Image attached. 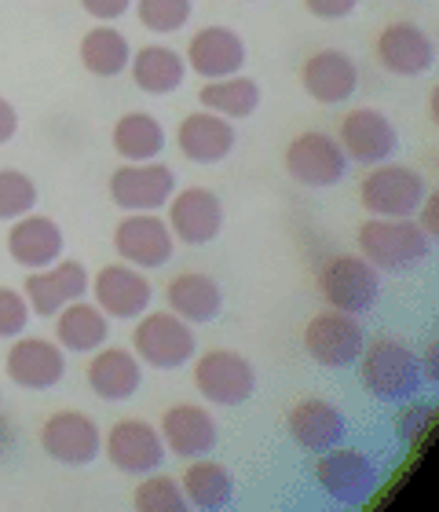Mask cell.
I'll return each mask as SVG.
<instances>
[{"label": "cell", "mask_w": 439, "mask_h": 512, "mask_svg": "<svg viewBox=\"0 0 439 512\" xmlns=\"http://www.w3.org/2000/svg\"><path fill=\"white\" fill-rule=\"evenodd\" d=\"M176 194V172L161 161H129L110 176V202L125 213H158Z\"/></svg>", "instance_id": "30bf717a"}, {"label": "cell", "mask_w": 439, "mask_h": 512, "mask_svg": "<svg viewBox=\"0 0 439 512\" xmlns=\"http://www.w3.org/2000/svg\"><path fill=\"white\" fill-rule=\"evenodd\" d=\"M304 8L315 15V19H348L355 8H359V0H304Z\"/></svg>", "instance_id": "f35d334b"}, {"label": "cell", "mask_w": 439, "mask_h": 512, "mask_svg": "<svg viewBox=\"0 0 439 512\" xmlns=\"http://www.w3.org/2000/svg\"><path fill=\"white\" fill-rule=\"evenodd\" d=\"M183 498L198 512H220L235 502V476L209 458H191L187 472L180 476Z\"/></svg>", "instance_id": "83f0119b"}, {"label": "cell", "mask_w": 439, "mask_h": 512, "mask_svg": "<svg viewBox=\"0 0 439 512\" xmlns=\"http://www.w3.org/2000/svg\"><path fill=\"white\" fill-rule=\"evenodd\" d=\"M191 0H136V15L150 33H176L191 22Z\"/></svg>", "instance_id": "d590c367"}, {"label": "cell", "mask_w": 439, "mask_h": 512, "mask_svg": "<svg viewBox=\"0 0 439 512\" xmlns=\"http://www.w3.org/2000/svg\"><path fill=\"white\" fill-rule=\"evenodd\" d=\"M319 293L330 308L359 319L366 311H374L377 297H381V275H377L374 264H366L363 256H330L319 271Z\"/></svg>", "instance_id": "277c9868"}, {"label": "cell", "mask_w": 439, "mask_h": 512, "mask_svg": "<svg viewBox=\"0 0 439 512\" xmlns=\"http://www.w3.org/2000/svg\"><path fill=\"white\" fill-rule=\"evenodd\" d=\"M359 377H363V388L381 403H407V399H418L421 392V359L414 355V348L403 341H392V337H381L374 344H363L359 352Z\"/></svg>", "instance_id": "6da1fadb"}, {"label": "cell", "mask_w": 439, "mask_h": 512, "mask_svg": "<svg viewBox=\"0 0 439 512\" xmlns=\"http://www.w3.org/2000/svg\"><path fill=\"white\" fill-rule=\"evenodd\" d=\"M421 231L436 242V235H439V198H436V191H425V198H421Z\"/></svg>", "instance_id": "60d3db41"}, {"label": "cell", "mask_w": 439, "mask_h": 512, "mask_svg": "<svg viewBox=\"0 0 439 512\" xmlns=\"http://www.w3.org/2000/svg\"><path fill=\"white\" fill-rule=\"evenodd\" d=\"M114 150L129 161H154L165 150V128L147 110H132L114 125Z\"/></svg>", "instance_id": "1f68e13d"}, {"label": "cell", "mask_w": 439, "mask_h": 512, "mask_svg": "<svg viewBox=\"0 0 439 512\" xmlns=\"http://www.w3.org/2000/svg\"><path fill=\"white\" fill-rule=\"evenodd\" d=\"M377 59H381V66H385L388 74L418 77V74H429L432 63H436V44L414 22H392L377 37Z\"/></svg>", "instance_id": "44dd1931"}, {"label": "cell", "mask_w": 439, "mask_h": 512, "mask_svg": "<svg viewBox=\"0 0 439 512\" xmlns=\"http://www.w3.org/2000/svg\"><path fill=\"white\" fill-rule=\"evenodd\" d=\"M132 66V81L140 92L147 96H169L183 85L187 77V59L180 52H172L165 44H147L129 59Z\"/></svg>", "instance_id": "f1b7e54d"}, {"label": "cell", "mask_w": 439, "mask_h": 512, "mask_svg": "<svg viewBox=\"0 0 439 512\" xmlns=\"http://www.w3.org/2000/svg\"><path fill=\"white\" fill-rule=\"evenodd\" d=\"M37 205V183L19 169H0V220H19Z\"/></svg>", "instance_id": "e575fe53"}, {"label": "cell", "mask_w": 439, "mask_h": 512, "mask_svg": "<svg viewBox=\"0 0 439 512\" xmlns=\"http://www.w3.org/2000/svg\"><path fill=\"white\" fill-rule=\"evenodd\" d=\"M363 344H366L363 326L355 322V315H344L337 308L319 311L308 322V330H304V352H308L311 363L326 366V370L355 366Z\"/></svg>", "instance_id": "ba28073f"}, {"label": "cell", "mask_w": 439, "mask_h": 512, "mask_svg": "<svg viewBox=\"0 0 439 512\" xmlns=\"http://www.w3.org/2000/svg\"><path fill=\"white\" fill-rule=\"evenodd\" d=\"M205 110H213L220 118L227 121H238V118H249V114H257L260 107V85L253 77H216V81H205L202 92H198Z\"/></svg>", "instance_id": "4dcf8cb0"}, {"label": "cell", "mask_w": 439, "mask_h": 512, "mask_svg": "<svg viewBox=\"0 0 439 512\" xmlns=\"http://www.w3.org/2000/svg\"><path fill=\"white\" fill-rule=\"evenodd\" d=\"M107 458L110 465L125 476H147V472L161 469L165 461V443L161 432L143 417H125L107 432Z\"/></svg>", "instance_id": "5bb4252c"}, {"label": "cell", "mask_w": 439, "mask_h": 512, "mask_svg": "<svg viewBox=\"0 0 439 512\" xmlns=\"http://www.w3.org/2000/svg\"><path fill=\"white\" fill-rule=\"evenodd\" d=\"M286 172L300 187H315V191L337 187L348 176V154L341 150L337 136L308 128L286 147Z\"/></svg>", "instance_id": "52a82bcc"}, {"label": "cell", "mask_w": 439, "mask_h": 512, "mask_svg": "<svg viewBox=\"0 0 439 512\" xmlns=\"http://www.w3.org/2000/svg\"><path fill=\"white\" fill-rule=\"evenodd\" d=\"M88 286H92L96 308L107 319H140L154 300L150 278L140 275L132 264H107L103 271H96V278Z\"/></svg>", "instance_id": "9a60e30c"}, {"label": "cell", "mask_w": 439, "mask_h": 512, "mask_svg": "<svg viewBox=\"0 0 439 512\" xmlns=\"http://www.w3.org/2000/svg\"><path fill=\"white\" fill-rule=\"evenodd\" d=\"M114 249L132 267H161L176 253V238L161 216H125L114 227Z\"/></svg>", "instance_id": "d6986e66"}, {"label": "cell", "mask_w": 439, "mask_h": 512, "mask_svg": "<svg viewBox=\"0 0 439 512\" xmlns=\"http://www.w3.org/2000/svg\"><path fill=\"white\" fill-rule=\"evenodd\" d=\"M26 322H30V304H26V297H22L19 289L0 286V341L26 333Z\"/></svg>", "instance_id": "8d00e7d4"}, {"label": "cell", "mask_w": 439, "mask_h": 512, "mask_svg": "<svg viewBox=\"0 0 439 512\" xmlns=\"http://www.w3.org/2000/svg\"><path fill=\"white\" fill-rule=\"evenodd\" d=\"M169 231L183 246H209L224 231V202L209 187H183L169 198Z\"/></svg>", "instance_id": "7c38bea8"}, {"label": "cell", "mask_w": 439, "mask_h": 512, "mask_svg": "<svg viewBox=\"0 0 439 512\" xmlns=\"http://www.w3.org/2000/svg\"><path fill=\"white\" fill-rule=\"evenodd\" d=\"M194 388L216 406H242L257 392V370L242 352L213 348L194 363Z\"/></svg>", "instance_id": "8992f818"}, {"label": "cell", "mask_w": 439, "mask_h": 512, "mask_svg": "<svg viewBox=\"0 0 439 512\" xmlns=\"http://www.w3.org/2000/svg\"><path fill=\"white\" fill-rule=\"evenodd\" d=\"M161 443H165V454H176V458L191 461L205 458L209 450H216V439H220V428H216L213 414L205 406L194 403H176L161 414Z\"/></svg>", "instance_id": "ac0fdd59"}, {"label": "cell", "mask_w": 439, "mask_h": 512, "mask_svg": "<svg viewBox=\"0 0 439 512\" xmlns=\"http://www.w3.org/2000/svg\"><path fill=\"white\" fill-rule=\"evenodd\" d=\"M15 132H19V114H15V107H11L8 99H0V147L11 143Z\"/></svg>", "instance_id": "b9f144b4"}, {"label": "cell", "mask_w": 439, "mask_h": 512, "mask_svg": "<svg viewBox=\"0 0 439 512\" xmlns=\"http://www.w3.org/2000/svg\"><path fill=\"white\" fill-rule=\"evenodd\" d=\"M110 337V319L96 304H77L70 300L59 315H55V341L63 352H96Z\"/></svg>", "instance_id": "f546056e"}, {"label": "cell", "mask_w": 439, "mask_h": 512, "mask_svg": "<svg viewBox=\"0 0 439 512\" xmlns=\"http://www.w3.org/2000/svg\"><path fill=\"white\" fill-rule=\"evenodd\" d=\"M150 480H143L136 491H132V505L136 512H191L187 498H183V487L176 480H169L165 472H147Z\"/></svg>", "instance_id": "836d02e7"}, {"label": "cell", "mask_w": 439, "mask_h": 512, "mask_svg": "<svg viewBox=\"0 0 439 512\" xmlns=\"http://www.w3.org/2000/svg\"><path fill=\"white\" fill-rule=\"evenodd\" d=\"M88 293V267L81 260H55L52 267H41V275H30L22 286V297L30 304V315L55 319L70 300H81Z\"/></svg>", "instance_id": "2e32d148"}, {"label": "cell", "mask_w": 439, "mask_h": 512, "mask_svg": "<svg viewBox=\"0 0 439 512\" xmlns=\"http://www.w3.org/2000/svg\"><path fill=\"white\" fill-rule=\"evenodd\" d=\"M432 253V238L407 216H374L359 227V256L377 271H407Z\"/></svg>", "instance_id": "7a4b0ae2"}, {"label": "cell", "mask_w": 439, "mask_h": 512, "mask_svg": "<svg viewBox=\"0 0 439 512\" xmlns=\"http://www.w3.org/2000/svg\"><path fill=\"white\" fill-rule=\"evenodd\" d=\"M63 227L55 224L52 216H19L11 220L8 231V253L15 264L30 267V271H41V267H52L59 256H63Z\"/></svg>", "instance_id": "cb8c5ba5"}, {"label": "cell", "mask_w": 439, "mask_h": 512, "mask_svg": "<svg viewBox=\"0 0 439 512\" xmlns=\"http://www.w3.org/2000/svg\"><path fill=\"white\" fill-rule=\"evenodd\" d=\"M337 143H341V150L348 154V161L381 165V161H388L399 150V132L388 114H381V110H374V107H359L344 114Z\"/></svg>", "instance_id": "4fadbf2b"}, {"label": "cell", "mask_w": 439, "mask_h": 512, "mask_svg": "<svg viewBox=\"0 0 439 512\" xmlns=\"http://www.w3.org/2000/svg\"><path fill=\"white\" fill-rule=\"evenodd\" d=\"M88 388L107 399V403H125L140 392L143 363L125 348H96V359L88 363Z\"/></svg>", "instance_id": "4316f807"}, {"label": "cell", "mask_w": 439, "mask_h": 512, "mask_svg": "<svg viewBox=\"0 0 439 512\" xmlns=\"http://www.w3.org/2000/svg\"><path fill=\"white\" fill-rule=\"evenodd\" d=\"M300 85L315 103H344L355 96L359 88V66L352 63V55L337 52V48H322V52L308 55V63L300 70Z\"/></svg>", "instance_id": "7402d4cb"}, {"label": "cell", "mask_w": 439, "mask_h": 512, "mask_svg": "<svg viewBox=\"0 0 439 512\" xmlns=\"http://www.w3.org/2000/svg\"><path fill=\"white\" fill-rule=\"evenodd\" d=\"M187 63L205 81L231 77L246 66V41L227 26H205L187 44Z\"/></svg>", "instance_id": "603a6c76"}, {"label": "cell", "mask_w": 439, "mask_h": 512, "mask_svg": "<svg viewBox=\"0 0 439 512\" xmlns=\"http://www.w3.org/2000/svg\"><path fill=\"white\" fill-rule=\"evenodd\" d=\"M421 198H425V180H421V172L407 169V165L381 161L359 183V202L370 216H414Z\"/></svg>", "instance_id": "9c48e42d"}, {"label": "cell", "mask_w": 439, "mask_h": 512, "mask_svg": "<svg viewBox=\"0 0 439 512\" xmlns=\"http://www.w3.org/2000/svg\"><path fill=\"white\" fill-rule=\"evenodd\" d=\"M377 461L359 447H330L322 450L319 461H315V483L319 491L337 505H348V509H359L374 498L377 491Z\"/></svg>", "instance_id": "3957f363"}, {"label": "cell", "mask_w": 439, "mask_h": 512, "mask_svg": "<svg viewBox=\"0 0 439 512\" xmlns=\"http://www.w3.org/2000/svg\"><path fill=\"white\" fill-rule=\"evenodd\" d=\"M81 8L99 22H114L132 8V0H81Z\"/></svg>", "instance_id": "ab89813d"}, {"label": "cell", "mask_w": 439, "mask_h": 512, "mask_svg": "<svg viewBox=\"0 0 439 512\" xmlns=\"http://www.w3.org/2000/svg\"><path fill=\"white\" fill-rule=\"evenodd\" d=\"M286 432L300 450L322 454V450L341 443L344 432H348V421H344L341 406L330 403V399H300L286 414Z\"/></svg>", "instance_id": "ffe728a7"}, {"label": "cell", "mask_w": 439, "mask_h": 512, "mask_svg": "<svg viewBox=\"0 0 439 512\" xmlns=\"http://www.w3.org/2000/svg\"><path fill=\"white\" fill-rule=\"evenodd\" d=\"M129 59H132V48L125 41V33L107 26V22L81 37V63H85L88 74L118 77L129 70Z\"/></svg>", "instance_id": "d6a6232c"}, {"label": "cell", "mask_w": 439, "mask_h": 512, "mask_svg": "<svg viewBox=\"0 0 439 512\" xmlns=\"http://www.w3.org/2000/svg\"><path fill=\"white\" fill-rule=\"evenodd\" d=\"M176 143H180L183 158L194 161V165H216L235 150V128L213 110H198V114H187L180 121Z\"/></svg>", "instance_id": "d4e9b609"}, {"label": "cell", "mask_w": 439, "mask_h": 512, "mask_svg": "<svg viewBox=\"0 0 439 512\" xmlns=\"http://www.w3.org/2000/svg\"><path fill=\"white\" fill-rule=\"evenodd\" d=\"M165 300H169V311H176L191 326H205V322H216L224 315V289L205 271L176 275L165 289Z\"/></svg>", "instance_id": "484cf974"}, {"label": "cell", "mask_w": 439, "mask_h": 512, "mask_svg": "<svg viewBox=\"0 0 439 512\" xmlns=\"http://www.w3.org/2000/svg\"><path fill=\"white\" fill-rule=\"evenodd\" d=\"M41 447L44 454L59 465H70V469H81V465H92V461L103 454V432L88 414L81 410H59L44 421L41 428Z\"/></svg>", "instance_id": "8fae6325"}, {"label": "cell", "mask_w": 439, "mask_h": 512, "mask_svg": "<svg viewBox=\"0 0 439 512\" xmlns=\"http://www.w3.org/2000/svg\"><path fill=\"white\" fill-rule=\"evenodd\" d=\"M403 410L396 414V436L399 439H407V443H414V439L425 432V425H429V417H432V406L425 403H414V399H407V403H399Z\"/></svg>", "instance_id": "74e56055"}, {"label": "cell", "mask_w": 439, "mask_h": 512, "mask_svg": "<svg viewBox=\"0 0 439 512\" xmlns=\"http://www.w3.org/2000/svg\"><path fill=\"white\" fill-rule=\"evenodd\" d=\"M4 370L19 388L26 392H48L63 381L66 374V352L59 341H44V337H19L11 344Z\"/></svg>", "instance_id": "e0dca14e"}, {"label": "cell", "mask_w": 439, "mask_h": 512, "mask_svg": "<svg viewBox=\"0 0 439 512\" xmlns=\"http://www.w3.org/2000/svg\"><path fill=\"white\" fill-rule=\"evenodd\" d=\"M191 322H183L176 311H143L140 326L132 330V352L154 370H180L194 359Z\"/></svg>", "instance_id": "5b68a950"}]
</instances>
